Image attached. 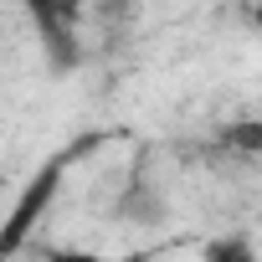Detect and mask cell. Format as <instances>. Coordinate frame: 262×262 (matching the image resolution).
<instances>
[{"instance_id":"obj_1","label":"cell","mask_w":262,"mask_h":262,"mask_svg":"<svg viewBox=\"0 0 262 262\" xmlns=\"http://www.w3.org/2000/svg\"><path fill=\"white\" fill-rule=\"evenodd\" d=\"M31 21L41 31V52L52 72H77L82 67V41H77V6H47V0H31Z\"/></svg>"},{"instance_id":"obj_2","label":"cell","mask_w":262,"mask_h":262,"mask_svg":"<svg viewBox=\"0 0 262 262\" xmlns=\"http://www.w3.org/2000/svg\"><path fill=\"white\" fill-rule=\"evenodd\" d=\"M216 139H221V149H231V155L262 160V118H231Z\"/></svg>"},{"instance_id":"obj_3","label":"cell","mask_w":262,"mask_h":262,"mask_svg":"<svg viewBox=\"0 0 262 262\" xmlns=\"http://www.w3.org/2000/svg\"><path fill=\"white\" fill-rule=\"evenodd\" d=\"M206 262H257V247L247 236H216L206 242Z\"/></svg>"},{"instance_id":"obj_4","label":"cell","mask_w":262,"mask_h":262,"mask_svg":"<svg viewBox=\"0 0 262 262\" xmlns=\"http://www.w3.org/2000/svg\"><path fill=\"white\" fill-rule=\"evenodd\" d=\"M47 262H113V257L88 252V247H57V252H47Z\"/></svg>"}]
</instances>
